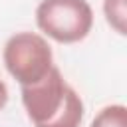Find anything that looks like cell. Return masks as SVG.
<instances>
[{"instance_id":"6da1fadb","label":"cell","mask_w":127,"mask_h":127,"mask_svg":"<svg viewBox=\"0 0 127 127\" xmlns=\"http://www.w3.org/2000/svg\"><path fill=\"white\" fill-rule=\"evenodd\" d=\"M22 105L34 127H79L83 121V101L56 65L40 81L22 85Z\"/></svg>"},{"instance_id":"7a4b0ae2","label":"cell","mask_w":127,"mask_h":127,"mask_svg":"<svg viewBox=\"0 0 127 127\" xmlns=\"http://www.w3.org/2000/svg\"><path fill=\"white\" fill-rule=\"evenodd\" d=\"M36 24L58 44H75L91 32L93 10L87 0H40Z\"/></svg>"},{"instance_id":"3957f363","label":"cell","mask_w":127,"mask_h":127,"mask_svg":"<svg viewBox=\"0 0 127 127\" xmlns=\"http://www.w3.org/2000/svg\"><path fill=\"white\" fill-rule=\"evenodd\" d=\"M2 60L20 87L40 81L54 65V54L48 40L36 32H18L10 36L4 44Z\"/></svg>"},{"instance_id":"277c9868","label":"cell","mask_w":127,"mask_h":127,"mask_svg":"<svg viewBox=\"0 0 127 127\" xmlns=\"http://www.w3.org/2000/svg\"><path fill=\"white\" fill-rule=\"evenodd\" d=\"M103 14L117 34H127V0H103Z\"/></svg>"},{"instance_id":"5b68a950","label":"cell","mask_w":127,"mask_h":127,"mask_svg":"<svg viewBox=\"0 0 127 127\" xmlns=\"http://www.w3.org/2000/svg\"><path fill=\"white\" fill-rule=\"evenodd\" d=\"M89 127H127V107L121 103L103 107Z\"/></svg>"},{"instance_id":"8992f818","label":"cell","mask_w":127,"mask_h":127,"mask_svg":"<svg viewBox=\"0 0 127 127\" xmlns=\"http://www.w3.org/2000/svg\"><path fill=\"white\" fill-rule=\"evenodd\" d=\"M6 103H8V87H6V83L0 79V109H4Z\"/></svg>"}]
</instances>
